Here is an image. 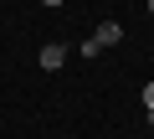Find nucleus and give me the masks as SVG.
I'll list each match as a JSON object with an SVG mask.
<instances>
[{"mask_svg": "<svg viewBox=\"0 0 154 139\" xmlns=\"http://www.w3.org/2000/svg\"><path fill=\"white\" fill-rule=\"evenodd\" d=\"M62 62H67V46H62V41H46V46H41V67H46V72H57Z\"/></svg>", "mask_w": 154, "mask_h": 139, "instance_id": "f257e3e1", "label": "nucleus"}, {"mask_svg": "<svg viewBox=\"0 0 154 139\" xmlns=\"http://www.w3.org/2000/svg\"><path fill=\"white\" fill-rule=\"evenodd\" d=\"M93 41H98V46H113V41H123V26H118V21H103V26L93 31Z\"/></svg>", "mask_w": 154, "mask_h": 139, "instance_id": "f03ea898", "label": "nucleus"}, {"mask_svg": "<svg viewBox=\"0 0 154 139\" xmlns=\"http://www.w3.org/2000/svg\"><path fill=\"white\" fill-rule=\"evenodd\" d=\"M144 108L154 113V83H144Z\"/></svg>", "mask_w": 154, "mask_h": 139, "instance_id": "7ed1b4c3", "label": "nucleus"}, {"mask_svg": "<svg viewBox=\"0 0 154 139\" xmlns=\"http://www.w3.org/2000/svg\"><path fill=\"white\" fill-rule=\"evenodd\" d=\"M41 5H62V0H41Z\"/></svg>", "mask_w": 154, "mask_h": 139, "instance_id": "20e7f679", "label": "nucleus"}, {"mask_svg": "<svg viewBox=\"0 0 154 139\" xmlns=\"http://www.w3.org/2000/svg\"><path fill=\"white\" fill-rule=\"evenodd\" d=\"M149 16H154V0H149Z\"/></svg>", "mask_w": 154, "mask_h": 139, "instance_id": "39448f33", "label": "nucleus"}, {"mask_svg": "<svg viewBox=\"0 0 154 139\" xmlns=\"http://www.w3.org/2000/svg\"><path fill=\"white\" fill-rule=\"evenodd\" d=\"M149 124H154V113H149Z\"/></svg>", "mask_w": 154, "mask_h": 139, "instance_id": "423d86ee", "label": "nucleus"}]
</instances>
